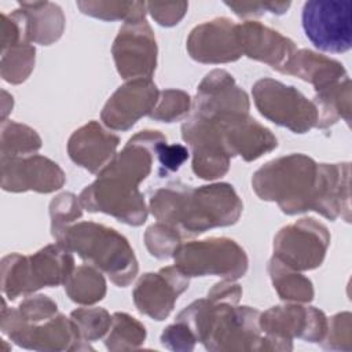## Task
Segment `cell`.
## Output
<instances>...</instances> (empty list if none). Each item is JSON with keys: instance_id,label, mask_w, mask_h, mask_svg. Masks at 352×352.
Segmentation results:
<instances>
[{"instance_id": "obj_1", "label": "cell", "mask_w": 352, "mask_h": 352, "mask_svg": "<svg viewBox=\"0 0 352 352\" xmlns=\"http://www.w3.org/2000/svg\"><path fill=\"white\" fill-rule=\"evenodd\" d=\"M153 214L173 230L201 234L208 228L234 224L242 204L230 184L168 186L151 197Z\"/></svg>"}, {"instance_id": "obj_13", "label": "cell", "mask_w": 352, "mask_h": 352, "mask_svg": "<svg viewBox=\"0 0 352 352\" xmlns=\"http://www.w3.org/2000/svg\"><path fill=\"white\" fill-rule=\"evenodd\" d=\"M118 144V138L91 122L76 131L69 142V153L74 162L96 172L106 168Z\"/></svg>"}, {"instance_id": "obj_2", "label": "cell", "mask_w": 352, "mask_h": 352, "mask_svg": "<svg viewBox=\"0 0 352 352\" xmlns=\"http://www.w3.org/2000/svg\"><path fill=\"white\" fill-rule=\"evenodd\" d=\"M253 187L261 199L276 201L287 214L314 210L319 165L302 154L274 160L256 172Z\"/></svg>"}, {"instance_id": "obj_15", "label": "cell", "mask_w": 352, "mask_h": 352, "mask_svg": "<svg viewBox=\"0 0 352 352\" xmlns=\"http://www.w3.org/2000/svg\"><path fill=\"white\" fill-rule=\"evenodd\" d=\"M316 100L320 103V109L318 110V126L326 128L334 124L340 117L349 122L351 81L348 77L341 82L338 81L319 89Z\"/></svg>"}, {"instance_id": "obj_7", "label": "cell", "mask_w": 352, "mask_h": 352, "mask_svg": "<svg viewBox=\"0 0 352 352\" xmlns=\"http://www.w3.org/2000/svg\"><path fill=\"white\" fill-rule=\"evenodd\" d=\"M330 236L327 228L314 219H302L283 228L274 243L278 261L296 270H312L324 258Z\"/></svg>"}, {"instance_id": "obj_12", "label": "cell", "mask_w": 352, "mask_h": 352, "mask_svg": "<svg viewBox=\"0 0 352 352\" xmlns=\"http://www.w3.org/2000/svg\"><path fill=\"white\" fill-rule=\"evenodd\" d=\"M242 54L249 58L268 63L271 67L282 72L294 55V44L278 32H274L257 22H245L238 25Z\"/></svg>"}, {"instance_id": "obj_21", "label": "cell", "mask_w": 352, "mask_h": 352, "mask_svg": "<svg viewBox=\"0 0 352 352\" xmlns=\"http://www.w3.org/2000/svg\"><path fill=\"white\" fill-rule=\"evenodd\" d=\"M147 7L153 18H155L160 25L172 26L180 21L188 4L187 3H148Z\"/></svg>"}, {"instance_id": "obj_8", "label": "cell", "mask_w": 352, "mask_h": 352, "mask_svg": "<svg viewBox=\"0 0 352 352\" xmlns=\"http://www.w3.org/2000/svg\"><path fill=\"white\" fill-rule=\"evenodd\" d=\"M155 38L144 18L128 21L116 38L113 54L124 78H150L155 69Z\"/></svg>"}, {"instance_id": "obj_5", "label": "cell", "mask_w": 352, "mask_h": 352, "mask_svg": "<svg viewBox=\"0 0 352 352\" xmlns=\"http://www.w3.org/2000/svg\"><path fill=\"white\" fill-rule=\"evenodd\" d=\"M175 261L187 276L221 275L236 279L245 274L248 267L245 252L227 238L186 243L175 250Z\"/></svg>"}, {"instance_id": "obj_11", "label": "cell", "mask_w": 352, "mask_h": 352, "mask_svg": "<svg viewBox=\"0 0 352 352\" xmlns=\"http://www.w3.org/2000/svg\"><path fill=\"white\" fill-rule=\"evenodd\" d=\"M157 88L148 78H140L120 87L106 103L102 118L113 129H128L136 120L154 110Z\"/></svg>"}, {"instance_id": "obj_20", "label": "cell", "mask_w": 352, "mask_h": 352, "mask_svg": "<svg viewBox=\"0 0 352 352\" xmlns=\"http://www.w3.org/2000/svg\"><path fill=\"white\" fill-rule=\"evenodd\" d=\"M155 153L161 164L160 176H168L176 172L188 158V150L183 144H166V140H162L157 146Z\"/></svg>"}, {"instance_id": "obj_9", "label": "cell", "mask_w": 352, "mask_h": 352, "mask_svg": "<svg viewBox=\"0 0 352 352\" xmlns=\"http://www.w3.org/2000/svg\"><path fill=\"white\" fill-rule=\"evenodd\" d=\"M190 55L204 63L236 60L242 55L238 25L217 18L197 26L187 43Z\"/></svg>"}, {"instance_id": "obj_18", "label": "cell", "mask_w": 352, "mask_h": 352, "mask_svg": "<svg viewBox=\"0 0 352 352\" xmlns=\"http://www.w3.org/2000/svg\"><path fill=\"white\" fill-rule=\"evenodd\" d=\"M271 276L274 285L282 298L297 300V301H309L314 296L312 283L302 278L298 274L286 272V268L280 261L274 258L270 264Z\"/></svg>"}, {"instance_id": "obj_6", "label": "cell", "mask_w": 352, "mask_h": 352, "mask_svg": "<svg viewBox=\"0 0 352 352\" xmlns=\"http://www.w3.org/2000/svg\"><path fill=\"white\" fill-rule=\"evenodd\" d=\"M253 95L264 117L296 133H302L318 122V109L294 87L265 78L256 82Z\"/></svg>"}, {"instance_id": "obj_10", "label": "cell", "mask_w": 352, "mask_h": 352, "mask_svg": "<svg viewBox=\"0 0 352 352\" xmlns=\"http://www.w3.org/2000/svg\"><path fill=\"white\" fill-rule=\"evenodd\" d=\"M188 286L187 275L176 265L158 274H146L135 289V302L140 312L162 320L173 308L177 296Z\"/></svg>"}, {"instance_id": "obj_22", "label": "cell", "mask_w": 352, "mask_h": 352, "mask_svg": "<svg viewBox=\"0 0 352 352\" xmlns=\"http://www.w3.org/2000/svg\"><path fill=\"white\" fill-rule=\"evenodd\" d=\"M234 12L239 16H246L252 14H263L271 11L272 14H283L290 3H226Z\"/></svg>"}, {"instance_id": "obj_3", "label": "cell", "mask_w": 352, "mask_h": 352, "mask_svg": "<svg viewBox=\"0 0 352 352\" xmlns=\"http://www.w3.org/2000/svg\"><path fill=\"white\" fill-rule=\"evenodd\" d=\"M60 245L76 250L84 260L107 272L118 286L128 285L138 272V264L126 239L113 228L81 223L55 234Z\"/></svg>"}, {"instance_id": "obj_16", "label": "cell", "mask_w": 352, "mask_h": 352, "mask_svg": "<svg viewBox=\"0 0 352 352\" xmlns=\"http://www.w3.org/2000/svg\"><path fill=\"white\" fill-rule=\"evenodd\" d=\"M29 6L34 11V19L40 22H30L28 15H25L26 21V29H28V36L29 38L43 43V44H50L54 40H56L63 29V15L62 11L58 6L52 3H34Z\"/></svg>"}, {"instance_id": "obj_4", "label": "cell", "mask_w": 352, "mask_h": 352, "mask_svg": "<svg viewBox=\"0 0 352 352\" xmlns=\"http://www.w3.org/2000/svg\"><path fill=\"white\" fill-rule=\"evenodd\" d=\"M302 29L320 51L341 54L352 45V1L309 0L302 7Z\"/></svg>"}, {"instance_id": "obj_19", "label": "cell", "mask_w": 352, "mask_h": 352, "mask_svg": "<svg viewBox=\"0 0 352 352\" xmlns=\"http://www.w3.org/2000/svg\"><path fill=\"white\" fill-rule=\"evenodd\" d=\"M190 104V98L184 92L180 91H164L162 100L155 109L151 111V117L155 120H162L170 122L173 120L180 118L187 110Z\"/></svg>"}, {"instance_id": "obj_14", "label": "cell", "mask_w": 352, "mask_h": 352, "mask_svg": "<svg viewBox=\"0 0 352 352\" xmlns=\"http://www.w3.org/2000/svg\"><path fill=\"white\" fill-rule=\"evenodd\" d=\"M282 73L294 74L312 82L316 91L338 82L342 77H346V72L341 63L307 50L294 54Z\"/></svg>"}, {"instance_id": "obj_17", "label": "cell", "mask_w": 352, "mask_h": 352, "mask_svg": "<svg viewBox=\"0 0 352 352\" xmlns=\"http://www.w3.org/2000/svg\"><path fill=\"white\" fill-rule=\"evenodd\" d=\"M104 280L100 274L89 267H80L72 274L67 283V294L73 301L92 304L98 300H102L104 296Z\"/></svg>"}]
</instances>
